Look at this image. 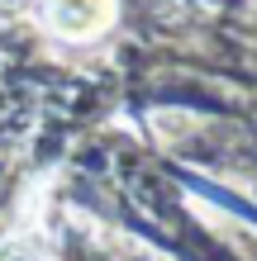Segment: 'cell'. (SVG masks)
I'll return each mask as SVG.
<instances>
[{"instance_id": "1", "label": "cell", "mask_w": 257, "mask_h": 261, "mask_svg": "<svg viewBox=\"0 0 257 261\" xmlns=\"http://www.w3.org/2000/svg\"><path fill=\"white\" fill-rule=\"evenodd\" d=\"M48 19L62 38H90L114 19V0H48Z\"/></svg>"}]
</instances>
